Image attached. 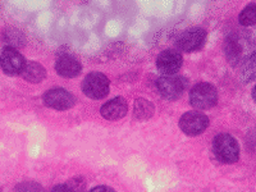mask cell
I'll use <instances>...</instances> for the list:
<instances>
[{
    "instance_id": "20",
    "label": "cell",
    "mask_w": 256,
    "mask_h": 192,
    "mask_svg": "<svg viewBox=\"0 0 256 192\" xmlns=\"http://www.w3.org/2000/svg\"><path fill=\"white\" fill-rule=\"evenodd\" d=\"M252 99H254V102H256V86L252 88Z\"/></svg>"
},
{
    "instance_id": "2",
    "label": "cell",
    "mask_w": 256,
    "mask_h": 192,
    "mask_svg": "<svg viewBox=\"0 0 256 192\" xmlns=\"http://www.w3.org/2000/svg\"><path fill=\"white\" fill-rule=\"evenodd\" d=\"M212 150L220 163L233 164L240 159L238 142L234 137L228 134H216L212 141Z\"/></svg>"
},
{
    "instance_id": "1",
    "label": "cell",
    "mask_w": 256,
    "mask_h": 192,
    "mask_svg": "<svg viewBox=\"0 0 256 192\" xmlns=\"http://www.w3.org/2000/svg\"><path fill=\"white\" fill-rule=\"evenodd\" d=\"M254 46L252 36L244 32H237L228 36L224 42V54L232 66H237L248 56V50Z\"/></svg>"
},
{
    "instance_id": "13",
    "label": "cell",
    "mask_w": 256,
    "mask_h": 192,
    "mask_svg": "<svg viewBox=\"0 0 256 192\" xmlns=\"http://www.w3.org/2000/svg\"><path fill=\"white\" fill-rule=\"evenodd\" d=\"M238 78L242 84H248L256 80V52L248 54L241 62V67L238 70Z\"/></svg>"
},
{
    "instance_id": "17",
    "label": "cell",
    "mask_w": 256,
    "mask_h": 192,
    "mask_svg": "<svg viewBox=\"0 0 256 192\" xmlns=\"http://www.w3.org/2000/svg\"><path fill=\"white\" fill-rule=\"evenodd\" d=\"M81 190H84V182L81 180V178H76V180H70L66 184L56 186L52 191H81Z\"/></svg>"
},
{
    "instance_id": "14",
    "label": "cell",
    "mask_w": 256,
    "mask_h": 192,
    "mask_svg": "<svg viewBox=\"0 0 256 192\" xmlns=\"http://www.w3.org/2000/svg\"><path fill=\"white\" fill-rule=\"evenodd\" d=\"M20 76H22L24 80H26L27 82L38 84V82H41L46 77V70H45V68L40 63L26 62V66H24V70L20 73Z\"/></svg>"
},
{
    "instance_id": "5",
    "label": "cell",
    "mask_w": 256,
    "mask_h": 192,
    "mask_svg": "<svg viewBox=\"0 0 256 192\" xmlns=\"http://www.w3.org/2000/svg\"><path fill=\"white\" fill-rule=\"evenodd\" d=\"M156 88L159 95L166 100H177L187 88V81L184 77L166 74L158 80Z\"/></svg>"
},
{
    "instance_id": "9",
    "label": "cell",
    "mask_w": 256,
    "mask_h": 192,
    "mask_svg": "<svg viewBox=\"0 0 256 192\" xmlns=\"http://www.w3.org/2000/svg\"><path fill=\"white\" fill-rule=\"evenodd\" d=\"M44 102L46 106L56 110H67L76 104V98L70 91L54 88L44 94Z\"/></svg>"
},
{
    "instance_id": "4",
    "label": "cell",
    "mask_w": 256,
    "mask_h": 192,
    "mask_svg": "<svg viewBox=\"0 0 256 192\" xmlns=\"http://www.w3.org/2000/svg\"><path fill=\"white\" fill-rule=\"evenodd\" d=\"M108 77L100 72H91L82 81V91L88 98L94 100H100L109 94Z\"/></svg>"
},
{
    "instance_id": "8",
    "label": "cell",
    "mask_w": 256,
    "mask_h": 192,
    "mask_svg": "<svg viewBox=\"0 0 256 192\" xmlns=\"http://www.w3.org/2000/svg\"><path fill=\"white\" fill-rule=\"evenodd\" d=\"M205 40H206V31L204 28H200V27H195V28L184 32L178 38L176 46L178 50L184 52H198L204 46Z\"/></svg>"
},
{
    "instance_id": "10",
    "label": "cell",
    "mask_w": 256,
    "mask_h": 192,
    "mask_svg": "<svg viewBox=\"0 0 256 192\" xmlns=\"http://www.w3.org/2000/svg\"><path fill=\"white\" fill-rule=\"evenodd\" d=\"M184 59L180 56V50L169 49L164 50L158 56L156 67L164 74H174L182 67Z\"/></svg>"
},
{
    "instance_id": "11",
    "label": "cell",
    "mask_w": 256,
    "mask_h": 192,
    "mask_svg": "<svg viewBox=\"0 0 256 192\" xmlns=\"http://www.w3.org/2000/svg\"><path fill=\"white\" fill-rule=\"evenodd\" d=\"M128 112V102L122 96H118V98H114L110 102H108L106 104H104L102 106V116H104L105 120H122L123 116L127 114Z\"/></svg>"
},
{
    "instance_id": "12",
    "label": "cell",
    "mask_w": 256,
    "mask_h": 192,
    "mask_svg": "<svg viewBox=\"0 0 256 192\" xmlns=\"http://www.w3.org/2000/svg\"><path fill=\"white\" fill-rule=\"evenodd\" d=\"M56 70L59 76L66 77V78H73L81 73L82 66L74 56L66 54L56 59Z\"/></svg>"
},
{
    "instance_id": "19",
    "label": "cell",
    "mask_w": 256,
    "mask_h": 192,
    "mask_svg": "<svg viewBox=\"0 0 256 192\" xmlns=\"http://www.w3.org/2000/svg\"><path fill=\"white\" fill-rule=\"evenodd\" d=\"M98 191H110V192H113L114 190L112 188V187H108V186H98V187H94V188H91V192H98Z\"/></svg>"
},
{
    "instance_id": "6",
    "label": "cell",
    "mask_w": 256,
    "mask_h": 192,
    "mask_svg": "<svg viewBox=\"0 0 256 192\" xmlns=\"http://www.w3.org/2000/svg\"><path fill=\"white\" fill-rule=\"evenodd\" d=\"M209 126V118L198 110L184 113L180 120V128L187 136H198L202 134Z\"/></svg>"
},
{
    "instance_id": "16",
    "label": "cell",
    "mask_w": 256,
    "mask_h": 192,
    "mask_svg": "<svg viewBox=\"0 0 256 192\" xmlns=\"http://www.w3.org/2000/svg\"><path fill=\"white\" fill-rule=\"evenodd\" d=\"M240 24L242 26H254L256 24V4H248L240 14Z\"/></svg>"
},
{
    "instance_id": "7",
    "label": "cell",
    "mask_w": 256,
    "mask_h": 192,
    "mask_svg": "<svg viewBox=\"0 0 256 192\" xmlns=\"http://www.w3.org/2000/svg\"><path fill=\"white\" fill-rule=\"evenodd\" d=\"M26 66L24 56L14 46H6L0 54V67L9 76L20 74Z\"/></svg>"
},
{
    "instance_id": "3",
    "label": "cell",
    "mask_w": 256,
    "mask_h": 192,
    "mask_svg": "<svg viewBox=\"0 0 256 192\" xmlns=\"http://www.w3.org/2000/svg\"><path fill=\"white\" fill-rule=\"evenodd\" d=\"M218 102V91L216 86L208 82L195 84L190 91V104L195 109H210Z\"/></svg>"
},
{
    "instance_id": "15",
    "label": "cell",
    "mask_w": 256,
    "mask_h": 192,
    "mask_svg": "<svg viewBox=\"0 0 256 192\" xmlns=\"http://www.w3.org/2000/svg\"><path fill=\"white\" fill-rule=\"evenodd\" d=\"M154 110L155 106L152 102H148L144 98H138L134 102V118L136 120H146L154 116Z\"/></svg>"
},
{
    "instance_id": "18",
    "label": "cell",
    "mask_w": 256,
    "mask_h": 192,
    "mask_svg": "<svg viewBox=\"0 0 256 192\" xmlns=\"http://www.w3.org/2000/svg\"><path fill=\"white\" fill-rule=\"evenodd\" d=\"M17 190H27V191H35V190L40 188L42 190V187L38 186V184H20V186L16 187Z\"/></svg>"
}]
</instances>
